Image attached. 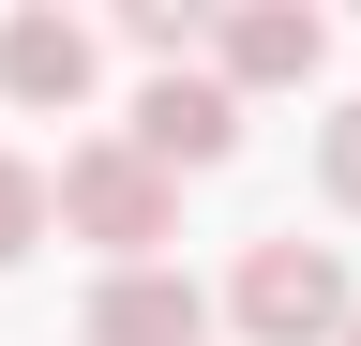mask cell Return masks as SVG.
<instances>
[{
    "label": "cell",
    "mask_w": 361,
    "mask_h": 346,
    "mask_svg": "<svg viewBox=\"0 0 361 346\" xmlns=\"http://www.w3.org/2000/svg\"><path fill=\"white\" fill-rule=\"evenodd\" d=\"M211 46H226V91H301V75L331 61V16H301V0H256V16H226Z\"/></svg>",
    "instance_id": "5b68a950"
},
{
    "label": "cell",
    "mask_w": 361,
    "mask_h": 346,
    "mask_svg": "<svg viewBox=\"0 0 361 346\" xmlns=\"http://www.w3.org/2000/svg\"><path fill=\"white\" fill-rule=\"evenodd\" d=\"M346 346H361V316H346Z\"/></svg>",
    "instance_id": "9c48e42d"
},
{
    "label": "cell",
    "mask_w": 361,
    "mask_h": 346,
    "mask_svg": "<svg viewBox=\"0 0 361 346\" xmlns=\"http://www.w3.org/2000/svg\"><path fill=\"white\" fill-rule=\"evenodd\" d=\"M30 241H45V166H30V151H0V271H16Z\"/></svg>",
    "instance_id": "52a82bcc"
},
{
    "label": "cell",
    "mask_w": 361,
    "mask_h": 346,
    "mask_svg": "<svg viewBox=\"0 0 361 346\" xmlns=\"http://www.w3.org/2000/svg\"><path fill=\"white\" fill-rule=\"evenodd\" d=\"M90 346H211V286L196 271H106L90 286Z\"/></svg>",
    "instance_id": "277c9868"
},
{
    "label": "cell",
    "mask_w": 361,
    "mask_h": 346,
    "mask_svg": "<svg viewBox=\"0 0 361 346\" xmlns=\"http://www.w3.org/2000/svg\"><path fill=\"white\" fill-rule=\"evenodd\" d=\"M226 316H241L256 346H346L361 286H346V256H331V241H256V256H241V286H226Z\"/></svg>",
    "instance_id": "7a4b0ae2"
},
{
    "label": "cell",
    "mask_w": 361,
    "mask_h": 346,
    "mask_svg": "<svg viewBox=\"0 0 361 346\" xmlns=\"http://www.w3.org/2000/svg\"><path fill=\"white\" fill-rule=\"evenodd\" d=\"M0 91L16 106H90V30L75 16H0Z\"/></svg>",
    "instance_id": "8992f818"
},
{
    "label": "cell",
    "mask_w": 361,
    "mask_h": 346,
    "mask_svg": "<svg viewBox=\"0 0 361 346\" xmlns=\"http://www.w3.org/2000/svg\"><path fill=\"white\" fill-rule=\"evenodd\" d=\"M316 181H331V196L361 211V106H331V136H316Z\"/></svg>",
    "instance_id": "ba28073f"
},
{
    "label": "cell",
    "mask_w": 361,
    "mask_h": 346,
    "mask_svg": "<svg viewBox=\"0 0 361 346\" xmlns=\"http://www.w3.org/2000/svg\"><path fill=\"white\" fill-rule=\"evenodd\" d=\"M135 151H151L166 181H180V166H226V151H241V91H226V75H196V61L151 75V91H135Z\"/></svg>",
    "instance_id": "3957f363"
},
{
    "label": "cell",
    "mask_w": 361,
    "mask_h": 346,
    "mask_svg": "<svg viewBox=\"0 0 361 346\" xmlns=\"http://www.w3.org/2000/svg\"><path fill=\"white\" fill-rule=\"evenodd\" d=\"M45 211H61L75 241H106L121 271H151V241L180 226V181H166L135 136H90V151H61V166H45Z\"/></svg>",
    "instance_id": "6da1fadb"
}]
</instances>
